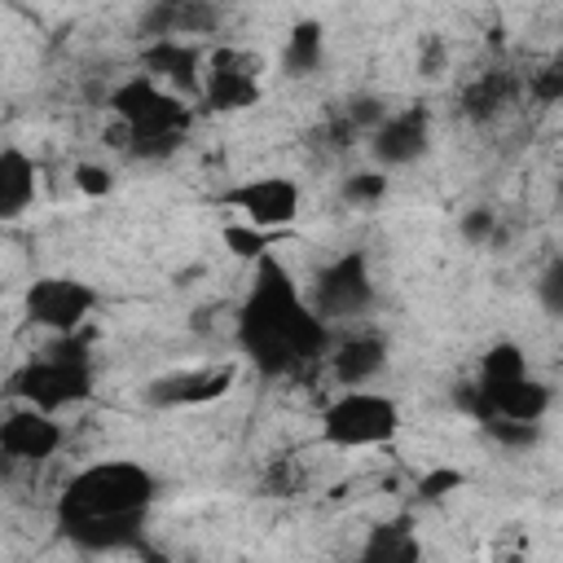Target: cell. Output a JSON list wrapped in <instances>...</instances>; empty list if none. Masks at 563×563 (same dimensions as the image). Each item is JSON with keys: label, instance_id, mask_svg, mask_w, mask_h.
I'll list each match as a JSON object with an SVG mask.
<instances>
[{"label": "cell", "instance_id": "obj_20", "mask_svg": "<svg viewBox=\"0 0 563 563\" xmlns=\"http://www.w3.org/2000/svg\"><path fill=\"white\" fill-rule=\"evenodd\" d=\"M343 198H347L352 207H374V202L387 198V176H383L378 167H369V172H352V176L343 180Z\"/></svg>", "mask_w": 563, "mask_h": 563}, {"label": "cell", "instance_id": "obj_4", "mask_svg": "<svg viewBox=\"0 0 563 563\" xmlns=\"http://www.w3.org/2000/svg\"><path fill=\"white\" fill-rule=\"evenodd\" d=\"M106 106L114 110V123L128 132V145L136 141H185L194 110L185 106V97L167 92L163 84L145 79V75H128L110 88Z\"/></svg>", "mask_w": 563, "mask_h": 563}, {"label": "cell", "instance_id": "obj_23", "mask_svg": "<svg viewBox=\"0 0 563 563\" xmlns=\"http://www.w3.org/2000/svg\"><path fill=\"white\" fill-rule=\"evenodd\" d=\"M537 299H541V308H545L550 317H563V260H559V255L541 268V277H537Z\"/></svg>", "mask_w": 563, "mask_h": 563}, {"label": "cell", "instance_id": "obj_1", "mask_svg": "<svg viewBox=\"0 0 563 563\" xmlns=\"http://www.w3.org/2000/svg\"><path fill=\"white\" fill-rule=\"evenodd\" d=\"M158 497V475L141 462L110 457L92 462L70 475V484L57 497V532L88 550V554H114L141 545V523Z\"/></svg>", "mask_w": 563, "mask_h": 563}, {"label": "cell", "instance_id": "obj_24", "mask_svg": "<svg viewBox=\"0 0 563 563\" xmlns=\"http://www.w3.org/2000/svg\"><path fill=\"white\" fill-rule=\"evenodd\" d=\"M224 246L233 255H242V260H260V255H268V233H260L251 224H229L224 229Z\"/></svg>", "mask_w": 563, "mask_h": 563}, {"label": "cell", "instance_id": "obj_9", "mask_svg": "<svg viewBox=\"0 0 563 563\" xmlns=\"http://www.w3.org/2000/svg\"><path fill=\"white\" fill-rule=\"evenodd\" d=\"M220 202L233 207V211H242L251 229L268 233V229L295 224V216H299V185L290 176H255V180L233 185Z\"/></svg>", "mask_w": 563, "mask_h": 563}, {"label": "cell", "instance_id": "obj_25", "mask_svg": "<svg viewBox=\"0 0 563 563\" xmlns=\"http://www.w3.org/2000/svg\"><path fill=\"white\" fill-rule=\"evenodd\" d=\"M88 198H106L114 189V172L101 167V163H75V176H70Z\"/></svg>", "mask_w": 563, "mask_h": 563}, {"label": "cell", "instance_id": "obj_12", "mask_svg": "<svg viewBox=\"0 0 563 563\" xmlns=\"http://www.w3.org/2000/svg\"><path fill=\"white\" fill-rule=\"evenodd\" d=\"M57 449H62V427L53 422V413L22 405L0 422V453L9 462H48Z\"/></svg>", "mask_w": 563, "mask_h": 563}, {"label": "cell", "instance_id": "obj_14", "mask_svg": "<svg viewBox=\"0 0 563 563\" xmlns=\"http://www.w3.org/2000/svg\"><path fill=\"white\" fill-rule=\"evenodd\" d=\"M330 369H334L343 391L369 387L387 369V343L378 334H347L343 343L330 347Z\"/></svg>", "mask_w": 563, "mask_h": 563}, {"label": "cell", "instance_id": "obj_21", "mask_svg": "<svg viewBox=\"0 0 563 563\" xmlns=\"http://www.w3.org/2000/svg\"><path fill=\"white\" fill-rule=\"evenodd\" d=\"M457 233H462L471 246H493V242L501 238L497 211H488V207H471V211L457 220Z\"/></svg>", "mask_w": 563, "mask_h": 563}, {"label": "cell", "instance_id": "obj_10", "mask_svg": "<svg viewBox=\"0 0 563 563\" xmlns=\"http://www.w3.org/2000/svg\"><path fill=\"white\" fill-rule=\"evenodd\" d=\"M431 150V110L427 106H405V110H387V119L369 132V154L378 163V172L391 167H409Z\"/></svg>", "mask_w": 563, "mask_h": 563}, {"label": "cell", "instance_id": "obj_15", "mask_svg": "<svg viewBox=\"0 0 563 563\" xmlns=\"http://www.w3.org/2000/svg\"><path fill=\"white\" fill-rule=\"evenodd\" d=\"M356 563H422V541L413 532V519L396 515L374 523L356 550Z\"/></svg>", "mask_w": 563, "mask_h": 563}, {"label": "cell", "instance_id": "obj_5", "mask_svg": "<svg viewBox=\"0 0 563 563\" xmlns=\"http://www.w3.org/2000/svg\"><path fill=\"white\" fill-rule=\"evenodd\" d=\"M400 431V405L387 391L352 387L321 409V440L334 449H374Z\"/></svg>", "mask_w": 563, "mask_h": 563}, {"label": "cell", "instance_id": "obj_3", "mask_svg": "<svg viewBox=\"0 0 563 563\" xmlns=\"http://www.w3.org/2000/svg\"><path fill=\"white\" fill-rule=\"evenodd\" d=\"M9 391L26 405V409H40V413H62L79 400L92 396V356H88V343L66 334V343H53L44 356L26 361L13 378H9Z\"/></svg>", "mask_w": 563, "mask_h": 563}, {"label": "cell", "instance_id": "obj_2", "mask_svg": "<svg viewBox=\"0 0 563 563\" xmlns=\"http://www.w3.org/2000/svg\"><path fill=\"white\" fill-rule=\"evenodd\" d=\"M238 343L246 361L268 378L290 374L312 356L330 352V325L308 308L303 290L277 255L255 260L251 290L238 308Z\"/></svg>", "mask_w": 563, "mask_h": 563}, {"label": "cell", "instance_id": "obj_17", "mask_svg": "<svg viewBox=\"0 0 563 563\" xmlns=\"http://www.w3.org/2000/svg\"><path fill=\"white\" fill-rule=\"evenodd\" d=\"M321 62H325V26L312 22V18L295 22L286 44H282V70L290 79H308V75L321 70Z\"/></svg>", "mask_w": 563, "mask_h": 563}, {"label": "cell", "instance_id": "obj_11", "mask_svg": "<svg viewBox=\"0 0 563 563\" xmlns=\"http://www.w3.org/2000/svg\"><path fill=\"white\" fill-rule=\"evenodd\" d=\"M141 75L163 84L176 97L202 92V48L189 40H145L141 48Z\"/></svg>", "mask_w": 563, "mask_h": 563}, {"label": "cell", "instance_id": "obj_29", "mask_svg": "<svg viewBox=\"0 0 563 563\" xmlns=\"http://www.w3.org/2000/svg\"><path fill=\"white\" fill-rule=\"evenodd\" d=\"M0 150H4V145H0Z\"/></svg>", "mask_w": 563, "mask_h": 563}, {"label": "cell", "instance_id": "obj_18", "mask_svg": "<svg viewBox=\"0 0 563 563\" xmlns=\"http://www.w3.org/2000/svg\"><path fill=\"white\" fill-rule=\"evenodd\" d=\"M510 97H515V79H510L506 70H484V75L462 92V110H466V119L488 123V119H497V114L510 106Z\"/></svg>", "mask_w": 563, "mask_h": 563}, {"label": "cell", "instance_id": "obj_28", "mask_svg": "<svg viewBox=\"0 0 563 563\" xmlns=\"http://www.w3.org/2000/svg\"><path fill=\"white\" fill-rule=\"evenodd\" d=\"M9 466H13V462H9V457H4V453H0V475H4V471H9Z\"/></svg>", "mask_w": 563, "mask_h": 563}, {"label": "cell", "instance_id": "obj_27", "mask_svg": "<svg viewBox=\"0 0 563 563\" xmlns=\"http://www.w3.org/2000/svg\"><path fill=\"white\" fill-rule=\"evenodd\" d=\"M418 62H422V70H427V75H440L444 48H440V40H435V35H431V40H422V57H418Z\"/></svg>", "mask_w": 563, "mask_h": 563}, {"label": "cell", "instance_id": "obj_19", "mask_svg": "<svg viewBox=\"0 0 563 563\" xmlns=\"http://www.w3.org/2000/svg\"><path fill=\"white\" fill-rule=\"evenodd\" d=\"M523 374H528L523 352H519L515 343H493V347L484 352V361H479V383H475V391H479V396L501 391V387L519 383Z\"/></svg>", "mask_w": 563, "mask_h": 563}, {"label": "cell", "instance_id": "obj_7", "mask_svg": "<svg viewBox=\"0 0 563 563\" xmlns=\"http://www.w3.org/2000/svg\"><path fill=\"white\" fill-rule=\"evenodd\" d=\"M97 308V290L79 277H62V273H48V277H35L22 295V312L31 325L48 330V334H79L84 321L92 317Z\"/></svg>", "mask_w": 563, "mask_h": 563}, {"label": "cell", "instance_id": "obj_6", "mask_svg": "<svg viewBox=\"0 0 563 563\" xmlns=\"http://www.w3.org/2000/svg\"><path fill=\"white\" fill-rule=\"evenodd\" d=\"M308 308L330 325V321H352L365 317L374 308V277H369V260L361 251H343L339 260H330L317 282H312V299Z\"/></svg>", "mask_w": 563, "mask_h": 563}, {"label": "cell", "instance_id": "obj_22", "mask_svg": "<svg viewBox=\"0 0 563 563\" xmlns=\"http://www.w3.org/2000/svg\"><path fill=\"white\" fill-rule=\"evenodd\" d=\"M466 484V475L457 471V466H435V471H427L422 479H418V501L422 506H435V501H444L449 493H457Z\"/></svg>", "mask_w": 563, "mask_h": 563}, {"label": "cell", "instance_id": "obj_8", "mask_svg": "<svg viewBox=\"0 0 563 563\" xmlns=\"http://www.w3.org/2000/svg\"><path fill=\"white\" fill-rule=\"evenodd\" d=\"M207 110H251L260 101V62L242 48H216L211 66L202 70V92Z\"/></svg>", "mask_w": 563, "mask_h": 563}, {"label": "cell", "instance_id": "obj_13", "mask_svg": "<svg viewBox=\"0 0 563 563\" xmlns=\"http://www.w3.org/2000/svg\"><path fill=\"white\" fill-rule=\"evenodd\" d=\"M233 383V369L220 365V369H176V374H163L145 387V400L154 409H189V405H211L229 391Z\"/></svg>", "mask_w": 563, "mask_h": 563}, {"label": "cell", "instance_id": "obj_26", "mask_svg": "<svg viewBox=\"0 0 563 563\" xmlns=\"http://www.w3.org/2000/svg\"><path fill=\"white\" fill-rule=\"evenodd\" d=\"M484 427H488L493 440L515 444V449H528V444H537V435H541V427H532V422H501V418H488Z\"/></svg>", "mask_w": 563, "mask_h": 563}, {"label": "cell", "instance_id": "obj_16", "mask_svg": "<svg viewBox=\"0 0 563 563\" xmlns=\"http://www.w3.org/2000/svg\"><path fill=\"white\" fill-rule=\"evenodd\" d=\"M35 189H40V172H35V158L18 145H4L0 150V220H18L31 211L35 202Z\"/></svg>", "mask_w": 563, "mask_h": 563}]
</instances>
